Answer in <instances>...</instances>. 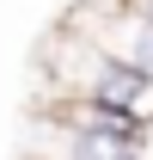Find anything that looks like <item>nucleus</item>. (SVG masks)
<instances>
[{
	"label": "nucleus",
	"mask_w": 153,
	"mask_h": 160,
	"mask_svg": "<svg viewBox=\"0 0 153 160\" xmlns=\"http://www.w3.org/2000/svg\"><path fill=\"white\" fill-rule=\"evenodd\" d=\"M123 6H135V12H147V19H153V0H123Z\"/></svg>",
	"instance_id": "nucleus-1"
}]
</instances>
